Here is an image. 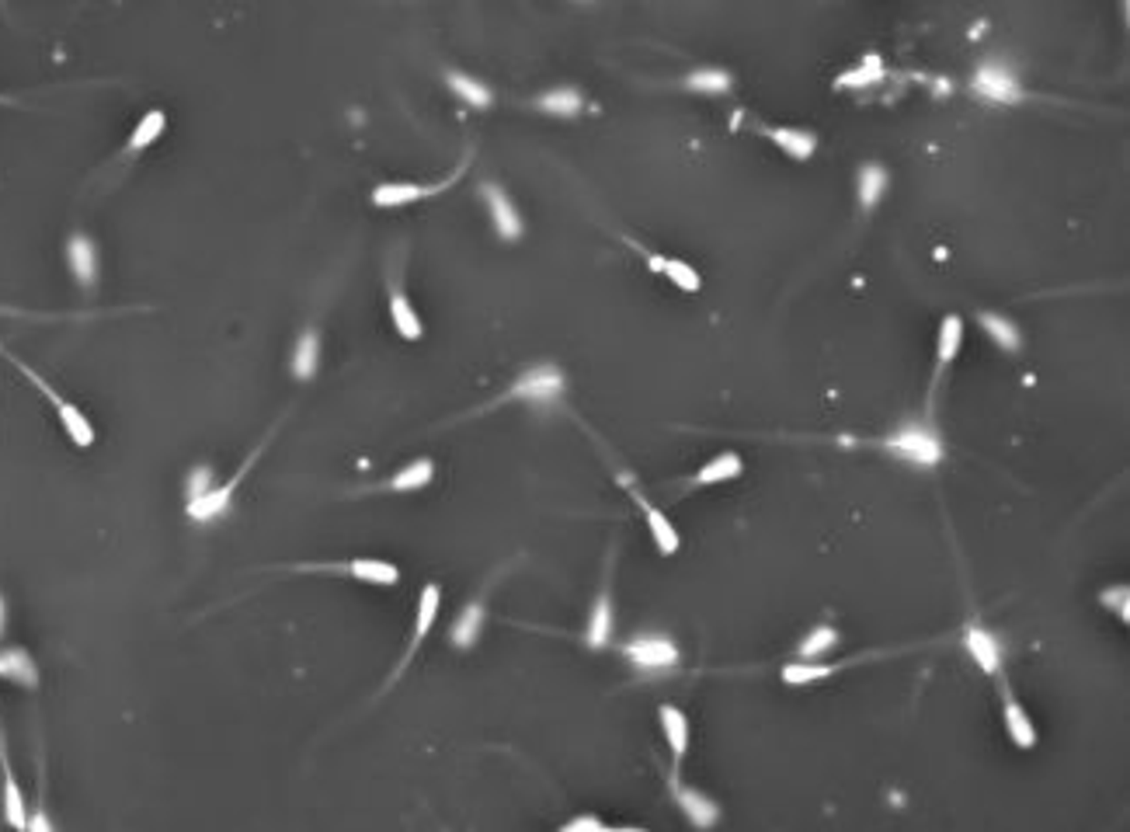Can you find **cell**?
Masks as SVG:
<instances>
[{
  "mask_svg": "<svg viewBox=\"0 0 1130 832\" xmlns=\"http://www.w3.org/2000/svg\"><path fill=\"white\" fill-rule=\"evenodd\" d=\"M390 318H393V328L400 331V338H408V341H418L421 338V318H418V310L410 307V299L400 293V289H393L390 293Z\"/></svg>",
  "mask_w": 1130,
  "mask_h": 832,
  "instance_id": "e0dca14e",
  "label": "cell"
},
{
  "mask_svg": "<svg viewBox=\"0 0 1130 832\" xmlns=\"http://www.w3.org/2000/svg\"><path fill=\"white\" fill-rule=\"evenodd\" d=\"M317 359H320V338H317V331H303V338L296 341V352H293L296 380H310L313 373H317Z\"/></svg>",
  "mask_w": 1130,
  "mask_h": 832,
  "instance_id": "603a6c76",
  "label": "cell"
},
{
  "mask_svg": "<svg viewBox=\"0 0 1130 832\" xmlns=\"http://www.w3.org/2000/svg\"><path fill=\"white\" fill-rule=\"evenodd\" d=\"M651 265H654L658 272H664V276L671 279L679 289H685V293H696V289L702 286L700 272H696V269H689L685 261H675V258H651Z\"/></svg>",
  "mask_w": 1130,
  "mask_h": 832,
  "instance_id": "f1b7e54d",
  "label": "cell"
},
{
  "mask_svg": "<svg viewBox=\"0 0 1130 832\" xmlns=\"http://www.w3.org/2000/svg\"><path fill=\"white\" fill-rule=\"evenodd\" d=\"M824 675H832V665H786L782 669V679L790 683V686H800V683H814V679H824Z\"/></svg>",
  "mask_w": 1130,
  "mask_h": 832,
  "instance_id": "e575fe53",
  "label": "cell"
},
{
  "mask_svg": "<svg viewBox=\"0 0 1130 832\" xmlns=\"http://www.w3.org/2000/svg\"><path fill=\"white\" fill-rule=\"evenodd\" d=\"M564 391V377H560V370L553 366V362H540V366H532L529 373L515 380V387L508 391V397H519V401H553V397H560Z\"/></svg>",
  "mask_w": 1130,
  "mask_h": 832,
  "instance_id": "277c9868",
  "label": "cell"
},
{
  "mask_svg": "<svg viewBox=\"0 0 1130 832\" xmlns=\"http://www.w3.org/2000/svg\"><path fill=\"white\" fill-rule=\"evenodd\" d=\"M637 505H641L643 515H647V526H651V536H654L658 551H661V554H675V551H679V533H675V526L668 523V515H664L661 509H654V505L641 495H637Z\"/></svg>",
  "mask_w": 1130,
  "mask_h": 832,
  "instance_id": "9a60e30c",
  "label": "cell"
},
{
  "mask_svg": "<svg viewBox=\"0 0 1130 832\" xmlns=\"http://www.w3.org/2000/svg\"><path fill=\"white\" fill-rule=\"evenodd\" d=\"M769 137H772V143H776L780 150H786L793 160H807L814 154V147H818L814 133H803V129H772Z\"/></svg>",
  "mask_w": 1130,
  "mask_h": 832,
  "instance_id": "ffe728a7",
  "label": "cell"
},
{
  "mask_svg": "<svg viewBox=\"0 0 1130 832\" xmlns=\"http://www.w3.org/2000/svg\"><path fill=\"white\" fill-rule=\"evenodd\" d=\"M0 352H4V349H0ZM4 356L11 359V362L18 366L21 373H25V377L32 380V383H35V391H42V397H45V401H49V404L56 408L59 421H63V429H66V436L74 439V446H80V450H87V446L95 442V429H91V421L84 418V411H80V408H74V404H70L66 397H59L56 391H53V387H49V383H45V380H42L39 373L32 370V366H28V362H21V359H18V356H11V352H4Z\"/></svg>",
  "mask_w": 1130,
  "mask_h": 832,
  "instance_id": "6da1fadb",
  "label": "cell"
},
{
  "mask_svg": "<svg viewBox=\"0 0 1130 832\" xmlns=\"http://www.w3.org/2000/svg\"><path fill=\"white\" fill-rule=\"evenodd\" d=\"M960 341H964V320L950 314V318H943L939 324V349H935V362L939 366H950L960 352Z\"/></svg>",
  "mask_w": 1130,
  "mask_h": 832,
  "instance_id": "44dd1931",
  "label": "cell"
},
{
  "mask_svg": "<svg viewBox=\"0 0 1130 832\" xmlns=\"http://www.w3.org/2000/svg\"><path fill=\"white\" fill-rule=\"evenodd\" d=\"M1005 725H1009V735H1013V742L1019 746V749H1030L1033 742H1036L1030 714L1023 711L1013 696H1005Z\"/></svg>",
  "mask_w": 1130,
  "mask_h": 832,
  "instance_id": "484cf974",
  "label": "cell"
},
{
  "mask_svg": "<svg viewBox=\"0 0 1130 832\" xmlns=\"http://www.w3.org/2000/svg\"><path fill=\"white\" fill-rule=\"evenodd\" d=\"M213 484H216V481H213V474H209V467H196V471H192V477H188V502L202 498L206 492H209V488H213Z\"/></svg>",
  "mask_w": 1130,
  "mask_h": 832,
  "instance_id": "8d00e7d4",
  "label": "cell"
},
{
  "mask_svg": "<svg viewBox=\"0 0 1130 832\" xmlns=\"http://www.w3.org/2000/svg\"><path fill=\"white\" fill-rule=\"evenodd\" d=\"M835 641H838L835 627H818V631H811L807 641L800 644V654H803V658H811V654L828 652V648H835Z\"/></svg>",
  "mask_w": 1130,
  "mask_h": 832,
  "instance_id": "d590c367",
  "label": "cell"
},
{
  "mask_svg": "<svg viewBox=\"0 0 1130 832\" xmlns=\"http://www.w3.org/2000/svg\"><path fill=\"white\" fill-rule=\"evenodd\" d=\"M692 91H702V95H723L727 87H731V77L723 74V70H696V74H689L685 80Z\"/></svg>",
  "mask_w": 1130,
  "mask_h": 832,
  "instance_id": "836d02e7",
  "label": "cell"
},
{
  "mask_svg": "<svg viewBox=\"0 0 1130 832\" xmlns=\"http://www.w3.org/2000/svg\"><path fill=\"white\" fill-rule=\"evenodd\" d=\"M734 477H741V456L721 453L696 474V484H721V481H734Z\"/></svg>",
  "mask_w": 1130,
  "mask_h": 832,
  "instance_id": "f546056e",
  "label": "cell"
},
{
  "mask_svg": "<svg viewBox=\"0 0 1130 832\" xmlns=\"http://www.w3.org/2000/svg\"><path fill=\"white\" fill-rule=\"evenodd\" d=\"M0 770H4V815H7V822H11L15 829H28V818H25V797H21L18 780H15V773H11V763H7L4 735H0Z\"/></svg>",
  "mask_w": 1130,
  "mask_h": 832,
  "instance_id": "7c38bea8",
  "label": "cell"
},
{
  "mask_svg": "<svg viewBox=\"0 0 1130 832\" xmlns=\"http://www.w3.org/2000/svg\"><path fill=\"white\" fill-rule=\"evenodd\" d=\"M567 832H605V826L602 822H599V818H574V822H567L564 826Z\"/></svg>",
  "mask_w": 1130,
  "mask_h": 832,
  "instance_id": "74e56055",
  "label": "cell"
},
{
  "mask_svg": "<svg viewBox=\"0 0 1130 832\" xmlns=\"http://www.w3.org/2000/svg\"><path fill=\"white\" fill-rule=\"evenodd\" d=\"M480 627H484V603H469L463 616L456 620V627H452V644L456 648H469L477 634H480Z\"/></svg>",
  "mask_w": 1130,
  "mask_h": 832,
  "instance_id": "4316f807",
  "label": "cell"
},
{
  "mask_svg": "<svg viewBox=\"0 0 1130 832\" xmlns=\"http://www.w3.org/2000/svg\"><path fill=\"white\" fill-rule=\"evenodd\" d=\"M981 328H984V331L992 335L994 345H1002L1005 352H1015V349L1023 345V338H1019V331H1015V324L1013 320H1005L1002 314H981Z\"/></svg>",
  "mask_w": 1130,
  "mask_h": 832,
  "instance_id": "4dcf8cb0",
  "label": "cell"
},
{
  "mask_svg": "<svg viewBox=\"0 0 1130 832\" xmlns=\"http://www.w3.org/2000/svg\"><path fill=\"white\" fill-rule=\"evenodd\" d=\"M0 675L15 679L21 686H35L39 683V669H35L32 654L25 648H0Z\"/></svg>",
  "mask_w": 1130,
  "mask_h": 832,
  "instance_id": "4fadbf2b",
  "label": "cell"
},
{
  "mask_svg": "<svg viewBox=\"0 0 1130 832\" xmlns=\"http://www.w3.org/2000/svg\"><path fill=\"white\" fill-rule=\"evenodd\" d=\"M446 80H449V87H452V91H456L459 98L467 101V105H473V108H488L490 101H494V98H490V87H488V84H480V80L467 77V74H456V70H449Z\"/></svg>",
  "mask_w": 1130,
  "mask_h": 832,
  "instance_id": "d4e9b609",
  "label": "cell"
},
{
  "mask_svg": "<svg viewBox=\"0 0 1130 832\" xmlns=\"http://www.w3.org/2000/svg\"><path fill=\"white\" fill-rule=\"evenodd\" d=\"M484 198H488L490 206V217H494V227H498V234L505 240H515L522 234V217H519V209L511 206V198L498 188V185H484Z\"/></svg>",
  "mask_w": 1130,
  "mask_h": 832,
  "instance_id": "30bf717a",
  "label": "cell"
},
{
  "mask_svg": "<svg viewBox=\"0 0 1130 832\" xmlns=\"http://www.w3.org/2000/svg\"><path fill=\"white\" fill-rule=\"evenodd\" d=\"M439 603H442V593H439V585H425V593L418 599V620H414V637H410V648L404 654V662H400V669H408L410 654L418 652V644L429 637L431 624H435V616H439Z\"/></svg>",
  "mask_w": 1130,
  "mask_h": 832,
  "instance_id": "8fae6325",
  "label": "cell"
},
{
  "mask_svg": "<svg viewBox=\"0 0 1130 832\" xmlns=\"http://www.w3.org/2000/svg\"><path fill=\"white\" fill-rule=\"evenodd\" d=\"M28 829H53V826H49L45 815H35V818H28Z\"/></svg>",
  "mask_w": 1130,
  "mask_h": 832,
  "instance_id": "ab89813d",
  "label": "cell"
},
{
  "mask_svg": "<svg viewBox=\"0 0 1130 832\" xmlns=\"http://www.w3.org/2000/svg\"><path fill=\"white\" fill-rule=\"evenodd\" d=\"M609 637H612V599H609V593H602L595 599V610H591V620H588V644L591 648H605Z\"/></svg>",
  "mask_w": 1130,
  "mask_h": 832,
  "instance_id": "ac0fdd59",
  "label": "cell"
},
{
  "mask_svg": "<svg viewBox=\"0 0 1130 832\" xmlns=\"http://www.w3.org/2000/svg\"><path fill=\"white\" fill-rule=\"evenodd\" d=\"M299 572H338V575H355L372 585H397L400 572L387 561H351V564H299Z\"/></svg>",
  "mask_w": 1130,
  "mask_h": 832,
  "instance_id": "8992f818",
  "label": "cell"
},
{
  "mask_svg": "<svg viewBox=\"0 0 1130 832\" xmlns=\"http://www.w3.org/2000/svg\"><path fill=\"white\" fill-rule=\"evenodd\" d=\"M675 797H679V805H682L685 815H689V822H692V826H700V829L713 826V822H717V815H721V808H717L710 797L689 791V787H675Z\"/></svg>",
  "mask_w": 1130,
  "mask_h": 832,
  "instance_id": "2e32d148",
  "label": "cell"
},
{
  "mask_svg": "<svg viewBox=\"0 0 1130 832\" xmlns=\"http://www.w3.org/2000/svg\"><path fill=\"white\" fill-rule=\"evenodd\" d=\"M536 108H543L550 116H578L581 112V95L574 87H557V91H546L536 98Z\"/></svg>",
  "mask_w": 1130,
  "mask_h": 832,
  "instance_id": "cb8c5ba5",
  "label": "cell"
},
{
  "mask_svg": "<svg viewBox=\"0 0 1130 832\" xmlns=\"http://www.w3.org/2000/svg\"><path fill=\"white\" fill-rule=\"evenodd\" d=\"M880 77H883V60H880L877 53H870L856 70H849V74L838 77V87H863V84H873V80H880Z\"/></svg>",
  "mask_w": 1130,
  "mask_h": 832,
  "instance_id": "d6a6232c",
  "label": "cell"
},
{
  "mask_svg": "<svg viewBox=\"0 0 1130 832\" xmlns=\"http://www.w3.org/2000/svg\"><path fill=\"white\" fill-rule=\"evenodd\" d=\"M257 453H261V446H254V453L247 456V460H244V467H240V471H237V474L230 477L227 484H219V488L213 484V488H209V492H206L202 498L188 502V509H185V512H188V519H196V523H213L216 515L227 512V509H230V502H234L237 484H240V481H244V474H247V471L254 467Z\"/></svg>",
  "mask_w": 1130,
  "mask_h": 832,
  "instance_id": "7a4b0ae2",
  "label": "cell"
},
{
  "mask_svg": "<svg viewBox=\"0 0 1130 832\" xmlns=\"http://www.w3.org/2000/svg\"><path fill=\"white\" fill-rule=\"evenodd\" d=\"M887 450L897 456H904V460H912L918 467H933V463L943 460V442H939L929 429H922V425H904V429L887 442Z\"/></svg>",
  "mask_w": 1130,
  "mask_h": 832,
  "instance_id": "3957f363",
  "label": "cell"
},
{
  "mask_svg": "<svg viewBox=\"0 0 1130 832\" xmlns=\"http://www.w3.org/2000/svg\"><path fill=\"white\" fill-rule=\"evenodd\" d=\"M66 261H70L74 279H77L84 289H91L95 279H98V251H95V240L84 238V234H74V238L66 240Z\"/></svg>",
  "mask_w": 1130,
  "mask_h": 832,
  "instance_id": "9c48e42d",
  "label": "cell"
},
{
  "mask_svg": "<svg viewBox=\"0 0 1130 832\" xmlns=\"http://www.w3.org/2000/svg\"><path fill=\"white\" fill-rule=\"evenodd\" d=\"M1113 599H1116V610H1120V620H1127V589H1116V595L1113 593H1106V603H1113Z\"/></svg>",
  "mask_w": 1130,
  "mask_h": 832,
  "instance_id": "f35d334b",
  "label": "cell"
},
{
  "mask_svg": "<svg viewBox=\"0 0 1130 832\" xmlns=\"http://www.w3.org/2000/svg\"><path fill=\"white\" fill-rule=\"evenodd\" d=\"M626 654H630V662H633L637 669H671V665L679 662L675 644H671L668 637H658V634L630 641V644H626Z\"/></svg>",
  "mask_w": 1130,
  "mask_h": 832,
  "instance_id": "5b68a950",
  "label": "cell"
},
{
  "mask_svg": "<svg viewBox=\"0 0 1130 832\" xmlns=\"http://www.w3.org/2000/svg\"><path fill=\"white\" fill-rule=\"evenodd\" d=\"M164 126H167V116H164L160 108H150V112H146V116H143V119L136 122V129H133V137H129V147H126V150H129V154H136V150H146L150 143H156V139H160Z\"/></svg>",
  "mask_w": 1130,
  "mask_h": 832,
  "instance_id": "7402d4cb",
  "label": "cell"
},
{
  "mask_svg": "<svg viewBox=\"0 0 1130 832\" xmlns=\"http://www.w3.org/2000/svg\"><path fill=\"white\" fill-rule=\"evenodd\" d=\"M4 624H7V606H4V599H0V634H4Z\"/></svg>",
  "mask_w": 1130,
  "mask_h": 832,
  "instance_id": "60d3db41",
  "label": "cell"
},
{
  "mask_svg": "<svg viewBox=\"0 0 1130 832\" xmlns=\"http://www.w3.org/2000/svg\"><path fill=\"white\" fill-rule=\"evenodd\" d=\"M964 644H967V652L974 654V662L984 669V673H998V665H1002V644H998L988 631L971 627L967 637H964Z\"/></svg>",
  "mask_w": 1130,
  "mask_h": 832,
  "instance_id": "5bb4252c",
  "label": "cell"
},
{
  "mask_svg": "<svg viewBox=\"0 0 1130 832\" xmlns=\"http://www.w3.org/2000/svg\"><path fill=\"white\" fill-rule=\"evenodd\" d=\"M431 477H435V463L431 460H414L408 463L404 471H397L390 477V488L393 492H418V488H425Z\"/></svg>",
  "mask_w": 1130,
  "mask_h": 832,
  "instance_id": "83f0119b",
  "label": "cell"
},
{
  "mask_svg": "<svg viewBox=\"0 0 1130 832\" xmlns=\"http://www.w3.org/2000/svg\"><path fill=\"white\" fill-rule=\"evenodd\" d=\"M661 728L668 735V746H671V753L675 759H682L685 749H689V721H685V714L679 707H661Z\"/></svg>",
  "mask_w": 1130,
  "mask_h": 832,
  "instance_id": "d6986e66",
  "label": "cell"
},
{
  "mask_svg": "<svg viewBox=\"0 0 1130 832\" xmlns=\"http://www.w3.org/2000/svg\"><path fill=\"white\" fill-rule=\"evenodd\" d=\"M974 91L977 95H984V98H992V101H1005V105L1023 98V87L1015 84L1013 74H1009V70H1002V66H994V63H988V66H981V70H977Z\"/></svg>",
  "mask_w": 1130,
  "mask_h": 832,
  "instance_id": "ba28073f",
  "label": "cell"
},
{
  "mask_svg": "<svg viewBox=\"0 0 1130 832\" xmlns=\"http://www.w3.org/2000/svg\"><path fill=\"white\" fill-rule=\"evenodd\" d=\"M883 188H887V171L880 167V164H866L863 171H859V202L870 209V206H877L880 196H883Z\"/></svg>",
  "mask_w": 1130,
  "mask_h": 832,
  "instance_id": "1f68e13d",
  "label": "cell"
},
{
  "mask_svg": "<svg viewBox=\"0 0 1130 832\" xmlns=\"http://www.w3.org/2000/svg\"><path fill=\"white\" fill-rule=\"evenodd\" d=\"M459 175V171H456ZM452 175V178H456ZM452 178L446 181H435V185H408V181H387V185H379L376 192H372V202L376 206H408V202H418V198H429V196H439L446 185H452Z\"/></svg>",
  "mask_w": 1130,
  "mask_h": 832,
  "instance_id": "52a82bcc",
  "label": "cell"
}]
</instances>
